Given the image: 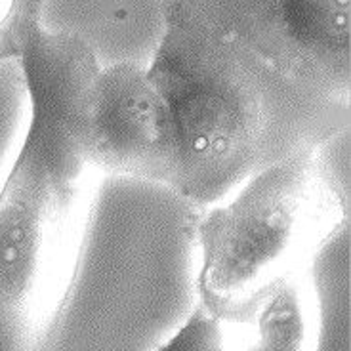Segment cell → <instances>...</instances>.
I'll return each instance as SVG.
<instances>
[{"label":"cell","mask_w":351,"mask_h":351,"mask_svg":"<svg viewBox=\"0 0 351 351\" xmlns=\"http://www.w3.org/2000/svg\"><path fill=\"white\" fill-rule=\"evenodd\" d=\"M25 138L0 187V351H46L79 273L92 176L60 109L29 94Z\"/></svg>","instance_id":"1"},{"label":"cell","mask_w":351,"mask_h":351,"mask_svg":"<svg viewBox=\"0 0 351 351\" xmlns=\"http://www.w3.org/2000/svg\"><path fill=\"white\" fill-rule=\"evenodd\" d=\"M346 223V206L317 143L258 168L197 223L199 306L221 323H245L290 277L307 271Z\"/></svg>","instance_id":"2"},{"label":"cell","mask_w":351,"mask_h":351,"mask_svg":"<svg viewBox=\"0 0 351 351\" xmlns=\"http://www.w3.org/2000/svg\"><path fill=\"white\" fill-rule=\"evenodd\" d=\"M147 75L174 117L176 193L201 208L223 201L258 170L271 124L267 84L279 79L231 38L167 6Z\"/></svg>","instance_id":"3"},{"label":"cell","mask_w":351,"mask_h":351,"mask_svg":"<svg viewBox=\"0 0 351 351\" xmlns=\"http://www.w3.org/2000/svg\"><path fill=\"white\" fill-rule=\"evenodd\" d=\"M228 36L298 96L350 107L351 0H165Z\"/></svg>","instance_id":"4"},{"label":"cell","mask_w":351,"mask_h":351,"mask_svg":"<svg viewBox=\"0 0 351 351\" xmlns=\"http://www.w3.org/2000/svg\"><path fill=\"white\" fill-rule=\"evenodd\" d=\"M245 325L250 330L237 351L321 350V302L309 271L298 273L277 287Z\"/></svg>","instance_id":"5"},{"label":"cell","mask_w":351,"mask_h":351,"mask_svg":"<svg viewBox=\"0 0 351 351\" xmlns=\"http://www.w3.org/2000/svg\"><path fill=\"white\" fill-rule=\"evenodd\" d=\"M157 351H228L226 325L204 307L197 306Z\"/></svg>","instance_id":"6"},{"label":"cell","mask_w":351,"mask_h":351,"mask_svg":"<svg viewBox=\"0 0 351 351\" xmlns=\"http://www.w3.org/2000/svg\"><path fill=\"white\" fill-rule=\"evenodd\" d=\"M44 0H18L16 4V16L12 23V38L16 43V36L25 31L27 27L43 23Z\"/></svg>","instance_id":"7"},{"label":"cell","mask_w":351,"mask_h":351,"mask_svg":"<svg viewBox=\"0 0 351 351\" xmlns=\"http://www.w3.org/2000/svg\"><path fill=\"white\" fill-rule=\"evenodd\" d=\"M18 0H0V33L12 35V23L16 16Z\"/></svg>","instance_id":"8"},{"label":"cell","mask_w":351,"mask_h":351,"mask_svg":"<svg viewBox=\"0 0 351 351\" xmlns=\"http://www.w3.org/2000/svg\"><path fill=\"white\" fill-rule=\"evenodd\" d=\"M10 56H18V46L14 43L12 35L0 33V60L10 58Z\"/></svg>","instance_id":"9"}]
</instances>
